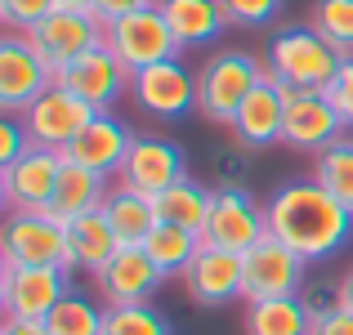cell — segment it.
<instances>
[{"mask_svg":"<svg viewBox=\"0 0 353 335\" xmlns=\"http://www.w3.org/2000/svg\"><path fill=\"white\" fill-rule=\"evenodd\" d=\"M264 210H268V237L286 241L309 264L340 255L353 241V210L331 197L313 174L277 183L273 197L264 201Z\"/></svg>","mask_w":353,"mask_h":335,"instance_id":"1","label":"cell"},{"mask_svg":"<svg viewBox=\"0 0 353 335\" xmlns=\"http://www.w3.org/2000/svg\"><path fill=\"white\" fill-rule=\"evenodd\" d=\"M340 63H345V54L327 36L313 32L309 23L273 32L264 50V68L282 90H327L336 81Z\"/></svg>","mask_w":353,"mask_h":335,"instance_id":"2","label":"cell"},{"mask_svg":"<svg viewBox=\"0 0 353 335\" xmlns=\"http://www.w3.org/2000/svg\"><path fill=\"white\" fill-rule=\"evenodd\" d=\"M268 77L264 59L250 50H215L197 68V112L206 125H233L237 108L250 99V90Z\"/></svg>","mask_w":353,"mask_h":335,"instance_id":"3","label":"cell"},{"mask_svg":"<svg viewBox=\"0 0 353 335\" xmlns=\"http://www.w3.org/2000/svg\"><path fill=\"white\" fill-rule=\"evenodd\" d=\"M0 264L77 273V259H72V246H68V219H59L54 210H5Z\"/></svg>","mask_w":353,"mask_h":335,"instance_id":"4","label":"cell"},{"mask_svg":"<svg viewBox=\"0 0 353 335\" xmlns=\"http://www.w3.org/2000/svg\"><path fill=\"white\" fill-rule=\"evenodd\" d=\"M130 103H134L143 116L152 121H183L197 112V72L183 59H165L152 63V68L134 72L130 81Z\"/></svg>","mask_w":353,"mask_h":335,"instance_id":"5","label":"cell"},{"mask_svg":"<svg viewBox=\"0 0 353 335\" xmlns=\"http://www.w3.org/2000/svg\"><path fill=\"white\" fill-rule=\"evenodd\" d=\"M54 81L59 72L36 54V45L23 32L0 36V112L5 116H23Z\"/></svg>","mask_w":353,"mask_h":335,"instance_id":"6","label":"cell"},{"mask_svg":"<svg viewBox=\"0 0 353 335\" xmlns=\"http://www.w3.org/2000/svg\"><path fill=\"white\" fill-rule=\"evenodd\" d=\"M264 237H268L264 201H259L246 183H241V188H215V206H210V219H206V228H201V241L246 255V250Z\"/></svg>","mask_w":353,"mask_h":335,"instance_id":"7","label":"cell"},{"mask_svg":"<svg viewBox=\"0 0 353 335\" xmlns=\"http://www.w3.org/2000/svg\"><path fill=\"white\" fill-rule=\"evenodd\" d=\"M108 50L125 63L130 72H143L152 63H165V59H183L179 41H174L170 23L157 5L139 9V14H125L117 23H108Z\"/></svg>","mask_w":353,"mask_h":335,"instance_id":"8","label":"cell"},{"mask_svg":"<svg viewBox=\"0 0 353 335\" xmlns=\"http://www.w3.org/2000/svg\"><path fill=\"white\" fill-rule=\"evenodd\" d=\"M130 81H134V72L108 50V41L85 50L81 59H72L68 68H59V85L85 99L94 112H112L121 99H130Z\"/></svg>","mask_w":353,"mask_h":335,"instance_id":"9","label":"cell"},{"mask_svg":"<svg viewBox=\"0 0 353 335\" xmlns=\"http://www.w3.org/2000/svg\"><path fill=\"white\" fill-rule=\"evenodd\" d=\"M246 264V304L250 300H282V295H300L309 286V259L295 255L286 241L264 237L241 255Z\"/></svg>","mask_w":353,"mask_h":335,"instance_id":"10","label":"cell"},{"mask_svg":"<svg viewBox=\"0 0 353 335\" xmlns=\"http://www.w3.org/2000/svg\"><path fill=\"white\" fill-rule=\"evenodd\" d=\"M68 291H72V273H63V268L0 264V309H5V318L45 322V318H50V309Z\"/></svg>","mask_w":353,"mask_h":335,"instance_id":"11","label":"cell"},{"mask_svg":"<svg viewBox=\"0 0 353 335\" xmlns=\"http://www.w3.org/2000/svg\"><path fill=\"white\" fill-rule=\"evenodd\" d=\"M179 179H188V156H183V148L174 143V139H161V134H134L117 183L143 192V197H161V192L174 188Z\"/></svg>","mask_w":353,"mask_h":335,"instance_id":"12","label":"cell"},{"mask_svg":"<svg viewBox=\"0 0 353 335\" xmlns=\"http://www.w3.org/2000/svg\"><path fill=\"white\" fill-rule=\"evenodd\" d=\"M27 41L36 45L45 63L54 72L68 68L72 59H81L85 50L108 41V23H99V14H77V9H54L50 18H41L36 27H27Z\"/></svg>","mask_w":353,"mask_h":335,"instance_id":"13","label":"cell"},{"mask_svg":"<svg viewBox=\"0 0 353 335\" xmlns=\"http://www.w3.org/2000/svg\"><path fill=\"white\" fill-rule=\"evenodd\" d=\"M59 174H63V152L27 148L18 161L0 165V201H5V210H50Z\"/></svg>","mask_w":353,"mask_h":335,"instance_id":"14","label":"cell"},{"mask_svg":"<svg viewBox=\"0 0 353 335\" xmlns=\"http://www.w3.org/2000/svg\"><path fill=\"white\" fill-rule=\"evenodd\" d=\"M183 291L201 309H224L233 300H246V264L237 250H219L201 241L192 264L183 268Z\"/></svg>","mask_w":353,"mask_h":335,"instance_id":"15","label":"cell"},{"mask_svg":"<svg viewBox=\"0 0 353 335\" xmlns=\"http://www.w3.org/2000/svg\"><path fill=\"white\" fill-rule=\"evenodd\" d=\"M345 121L331 108L322 90H286V121H282V143L295 152H327L336 139H345Z\"/></svg>","mask_w":353,"mask_h":335,"instance_id":"16","label":"cell"},{"mask_svg":"<svg viewBox=\"0 0 353 335\" xmlns=\"http://www.w3.org/2000/svg\"><path fill=\"white\" fill-rule=\"evenodd\" d=\"M161 282H165V273L148 259L143 246H121L99 273H90V286H94V295L108 309L112 304H148L161 291Z\"/></svg>","mask_w":353,"mask_h":335,"instance_id":"17","label":"cell"},{"mask_svg":"<svg viewBox=\"0 0 353 335\" xmlns=\"http://www.w3.org/2000/svg\"><path fill=\"white\" fill-rule=\"evenodd\" d=\"M90 116H94V108L54 81V85L45 90V94L36 99V103L27 108L18 121H23L32 148H54V152H63V148H68L72 139L81 134V125H85Z\"/></svg>","mask_w":353,"mask_h":335,"instance_id":"18","label":"cell"},{"mask_svg":"<svg viewBox=\"0 0 353 335\" xmlns=\"http://www.w3.org/2000/svg\"><path fill=\"white\" fill-rule=\"evenodd\" d=\"M130 143H134V134H130V125L117 112H94L81 125V134L63 148V161H77L85 170L103 174V179H117L125 156H130Z\"/></svg>","mask_w":353,"mask_h":335,"instance_id":"19","label":"cell"},{"mask_svg":"<svg viewBox=\"0 0 353 335\" xmlns=\"http://www.w3.org/2000/svg\"><path fill=\"white\" fill-rule=\"evenodd\" d=\"M282 121H286V90L273 77H264L250 90L246 103L237 108L228 130H233V143H241L246 152H259V148L282 143Z\"/></svg>","mask_w":353,"mask_h":335,"instance_id":"20","label":"cell"},{"mask_svg":"<svg viewBox=\"0 0 353 335\" xmlns=\"http://www.w3.org/2000/svg\"><path fill=\"white\" fill-rule=\"evenodd\" d=\"M157 9L165 14V23H170V32H174V41H179L183 54L210 50V45L233 27L219 0H157Z\"/></svg>","mask_w":353,"mask_h":335,"instance_id":"21","label":"cell"},{"mask_svg":"<svg viewBox=\"0 0 353 335\" xmlns=\"http://www.w3.org/2000/svg\"><path fill=\"white\" fill-rule=\"evenodd\" d=\"M99 210L108 215L121 246H143L148 232L157 228V201L143 197V192H134V188H125V183H112Z\"/></svg>","mask_w":353,"mask_h":335,"instance_id":"22","label":"cell"},{"mask_svg":"<svg viewBox=\"0 0 353 335\" xmlns=\"http://www.w3.org/2000/svg\"><path fill=\"white\" fill-rule=\"evenodd\" d=\"M68 246H72V259H77V273H99L121 250V241L103 210H90V215L68 219Z\"/></svg>","mask_w":353,"mask_h":335,"instance_id":"23","label":"cell"},{"mask_svg":"<svg viewBox=\"0 0 353 335\" xmlns=\"http://www.w3.org/2000/svg\"><path fill=\"white\" fill-rule=\"evenodd\" d=\"M108 188H112V183H108L103 174L85 170V165H77V161H63V174H59V188H54L50 210H54L59 219L90 215V210H99V206H103Z\"/></svg>","mask_w":353,"mask_h":335,"instance_id":"24","label":"cell"},{"mask_svg":"<svg viewBox=\"0 0 353 335\" xmlns=\"http://www.w3.org/2000/svg\"><path fill=\"white\" fill-rule=\"evenodd\" d=\"M246 335H313V309L300 295L250 300L246 304Z\"/></svg>","mask_w":353,"mask_h":335,"instance_id":"25","label":"cell"},{"mask_svg":"<svg viewBox=\"0 0 353 335\" xmlns=\"http://www.w3.org/2000/svg\"><path fill=\"white\" fill-rule=\"evenodd\" d=\"M152 201H157V219L201 232L206 219H210V206H215V188H206V183H197L188 174V179H179L174 188H165L161 197H152Z\"/></svg>","mask_w":353,"mask_h":335,"instance_id":"26","label":"cell"},{"mask_svg":"<svg viewBox=\"0 0 353 335\" xmlns=\"http://www.w3.org/2000/svg\"><path fill=\"white\" fill-rule=\"evenodd\" d=\"M143 250H148V259H152V264L161 268L165 277H183V268H188V264H192V255L201 250V232L157 219V228L148 232Z\"/></svg>","mask_w":353,"mask_h":335,"instance_id":"27","label":"cell"},{"mask_svg":"<svg viewBox=\"0 0 353 335\" xmlns=\"http://www.w3.org/2000/svg\"><path fill=\"white\" fill-rule=\"evenodd\" d=\"M103 300H90L85 291H68L45 318V331L50 335H103Z\"/></svg>","mask_w":353,"mask_h":335,"instance_id":"28","label":"cell"},{"mask_svg":"<svg viewBox=\"0 0 353 335\" xmlns=\"http://www.w3.org/2000/svg\"><path fill=\"white\" fill-rule=\"evenodd\" d=\"M313 179H318L336 201H345L353 210V134L336 139L327 152L313 156Z\"/></svg>","mask_w":353,"mask_h":335,"instance_id":"29","label":"cell"},{"mask_svg":"<svg viewBox=\"0 0 353 335\" xmlns=\"http://www.w3.org/2000/svg\"><path fill=\"white\" fill-rule=\"evenodd\" d=\"M309 27L327 36L345 59H353V0H313Z\"/></svg>","mask_w":353,"mask_h":335,"instance_id":"30","label":"cell"},{"mask_svg":"<svg viewBox=\"0 0 353 335\" xmlns=\"http://www.w3.org/2000/svg\"><path fill=\"white\" fill-rule=\"evenodd\" d=\"M103 335H174L152 304H112L103 313Z\"/></svg>","mask_w":353,"mask_h":335,"instance_id":"31","label":"cell"},{"mask_svg":"<svg viewBox=\"0 0 353 335\" xmlns=\"http://www.w3.org/2000/svg\"><path fill=\"white\" fill-rule=\"evenodd\" d=\"M233 27H246V32H259V27H273L282 18L286 0H219Z\"/></svg>","mask_w":353,"mask_h":335,"instance_id":"32","label":"cell"},{"mask_svg":"<svg viewBox=\"0 0 353 335\" xmlns=\"http://www.w3.org/2000/svg\"><path fill=\"white\" fill-rule=\"evenodd\" d=\"M54 0H0V23L9 27V32H27V27H36L41 18L54 14Z\"/></svg>","mask_w":353,"mask_h":335,"instance_id":"33","label":"cell"},{"mask_svg":"<svg viewBox=\"0 0 353 335\" xmlns=\"http://www.w3.org/2000/svg\"><path fill=\"white\" fill-rule=\"evenodd\" d=\"M322 94L331 99V108L340 112V121H345V130L353 134V59L340 63V72H336V81H331Z\"/></svg>","mask_w":353,"mask_h":335,"instance_id":"34","label":"cell"},{"mask_svg":"<svg viewBox=\"0 0 353 335\" xmlns=\"http://www.w3.org/2000/svg\"><path fill=\"white\" fill-rule=\"evenodd\" d=\"M246 148L233 143L224 152H210V170L219 174V188H241V170H246Z\"/></svg>","mask_w":353,"mask_h":335,"instance_id":"35","label":"cell"},{"mask_svg":"<svg viewBox=\"0 0 353 335\" xmlns=\"http://www.w3.org/2000/svg\"><path fill=\"white\" fill-rule=\"evenodd\" d=\"M27 148H32V139H27L23 121H18V116H5V121H0V165L18 161Z\"/></svg>","mask_w":353,"mask_h":335,"instance_id":"36","label":"cell"},{"mask_svg":"<svg viewBox=\"0 0 353 335\" xmlns=\"http://www.w3.org/2000/svg\"><path fill=\"white\" fill-rule=\"evenodd\" d=\"M313 335H353V313L345 304L331 309V313H318V318H313Z\"/></svg>","mask_w":353,"mask_h":335,"instance_id":"37","label":"cell"},{"mask_svg":"<svg viewBox=\"0 0 353 335\" xmlns=\"http://www.w3.org/2000/svg\"><path fill=\"white\" fill-rule=\"evenodd\" d=\"M148 5H157V0H94V14H99V23H117V18L139 14Z\"/></svg>","mask_w":353,"mask_h":335,"instance_id":"38","label":"cell"},{"mask_svg":"<svg viewBox=\"0 0 353 335\" xmlns=\"http://www.w3.org/2000/svg\"><path fill=\"white\" fill-rule=\"evenodd\" d=\"M0 335H50L45 331V322H23V318H5V327Z\"/></svg>","mask_w":353,"mask_h":335,"instance_id":"39","label":"cell"},{"mask_svg":"<svg viewBox=\"0 0 353 335\" xmlns=\"http://www.w3.org/2000/svg\"><path fill=\"white\" fill-rule=\"evenodd\" d=\"M340 304H345V309L353 313V264H349V273L340 277Z\"/></svg>","mask_w":353,"mask_h":335,"instance_id":"40","label":"cell"},{"mask_svg":"<svg viewBox=\"0 0 353 335\" xmlns=\"http://www.w3.org/2000/svg\"><path fill=\"white\" fill-rule=\"evenodd\" d=\"M59 9H77V14H94V0H54Z\"/></svg>","mask_w":353,"mask_h":335,"instance_id":"41","label":"cell"}]
</instances>
